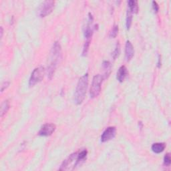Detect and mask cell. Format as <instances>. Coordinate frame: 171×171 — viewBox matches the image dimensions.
I'll use <instances>...</instances> for the list:
<instances>
[{"label":"cell","mask_w":171,"mask_h":171,"mask_svg":"<svg viewBox=\"0 0 171 171\" xmlns=\"http://www.w3.org/2000/svg\"><path fill=\"white\" fill-rule=\"evenodd\" d=\"M135 55V49L130 41L128 40L125 45V58L126 61H130Z\"/></svg>","instance_id":"obj_9"},{"label":"cell","mask_w":171,"mask_h":171,"mask_svg":"<svg viewBox=\"0 0 171 171\" xmlns=\"http://www.w3.org/2000/svg\"><path fill=\"white\" fill-rule=\"evenodd\" d=\"M88 151L86 149L78 151L69 156L62 163L59 170H74L76 166L82 164L86 160Z\"/></svg>","instance_id":"obj_1"},{"label":"cell","mask_w":171,"mask_h":171,"mask_svg":"<svg viewBox=\"0 0 171 171\" xmlns=\"http://www.w3.org/2000/svg\"><path fill=\"white\" fill-rule=\"evenodd\" d=\"M157 66H158L159 68L161 66V57L160 55L159 54V58H158V63H157Z\"/></svg>","instance_id":"obj_21"},{"label":"cell","mask_w":171,"mask_h":171,"mask_svg":"<svg viewBox=\"0 0 171 171\" xmlns=\"http://www.w3.org/2000/svg\"><path fill=\"white\" fill-rule=\"evenodd\" d=\"M10 85V82H4L3 84H2V88H1V92H3L4 90H6L7 88Z\"/></svg>","instance_id":"obj_20"},{"label":"cell","mask_w":171,"mask_h":171,"mask_svg":"<svg viewBox=\"0 0 171 171\" xmlns=\"http://www.w3.org/2000/svg\"><path fill=\"white\" fill-rule=\"evenodd\" d=\"M104 79V76L100 74H97L94 76L90 90V98H94L98 96L100 93L101 86Z\"/></svg>","instance_id":"obj_4"},{"label":"cell","mask_w":171,"mask_h":171,"mask_svg":"<svg viewBox=\"0 0 171 171\" xmlns=\"http://www.w3.org/2000/svg\"><path fill=\"white\" fill-rule=\"evenodd\" d=\"M132 13L128 10L126 20V26L127 30H129L131 28V26L132 25Z\"/></svg>","instance_id":"obj_15"},{"label":"cell","mask_w":171,"mask_h":171,"mask_svg":"<svg viewBox=\"0 0 171 171\" xmlns=\"http://www.w3.org/2000/svg\"><path fill=\"white\" fill-rule=\"evenodd\" d=\"M3 36V27H1V38H2Z\"/></svg>","instance_id":"obj_22"},{"label":"cell","mask_w":171,"mask_h":171,"mask_svg":"<svg viewBox=\"0 0 171 171\" xmlns=\"http://www.w3.org/2000/svg\"><path fill=\"white\" fill-rule=\"evenodd\" d=\"M120 53H121V45H120L118 41V42H117L116 47H115V49L112 53V58H114V59H116L118 57Z\"/></svg>","instance_id":"obj_16"},{"label":"cell","mask_w":171,"mask_h":171,"mask_svg":"<svg viewBox=\"0 0 171 171\" xmlns=\"http://www.w3.org/2000/svg\"><path fill=\"white\" fill-rule=\"evenodd\" d=\"M128 75V70L126 66H122L118 69L116 74V78L118 82H123Z\"/></svg>","instance_id":"obj_10"},{"label":"cell","mask_w":171,"mask_h":171,"mask_svg":"<svg viewBox=\"0 0 171 171\" xmlns=\"http://www.w3.org/2000/svg\"><path fill=\"white\" fill-rule=\"evenodd\" d=\"M9 109H10V102H9V100H5L2 104L1 112H0L1 117L3 116V115L7 113Z\"/></svg>","instance_id":"obj_14"},{"label":"cell","mask_w":171,"mask_h":171,"mask_svg":"<svg viewBox=\"0 0 171 171\" xmlns=\"http://www.w3.org/2000/svg\"><path fill=\"white\" fill-rule=\"evenodd\" d=\"M88 86V74H86L80 78L76 86L74 93V102L77 105L81 104L84 101Z\"/></svg>","instance_id":"obj_3"},{"label":"cell","mask_w":171,"mask_h":171,"mask_svg":"<svg viewBox=\"0 0 171 171\" xmlns=\"http://www.w3.org/2000/svg\"><path fill=\"white\" fill-rule=\"evenodd\" d=\"M116 128L114 126H110L108 127L106 130L103 132L101 135V142H106L113 138L116 136Z\"/></svg>","instance_id":"obj_7"},{"label":"cell","mask_w":171,"mask_h":171,"mask_svg":"<svg viewBox=\"0 0 171 171\" xmlns=\"http://www.w3.org/2000/svg\"><path fill=\"white\" fill-rule=\"evenodd\" d=\"M102 68L104 72V74L102 75L104 78H108L111 72V64L108 61H104L102 63Z\"/></svg>","instance_id":"obj_13"},{"label":"cell","mask_w":171,"mask_h":171,"mask_svg":"<svg viewBox=\"0 0 171 171\" xmlns=\"http://www.w3.org/2000/svg\"><path fill=\"white\" fill-rule=\"evenodd\" d=\"M166 145L163 142H158V143H154V144L152 145V150L153 151L154 153L159 154L160 152H163L165 149Z\"/></svg>","instance_id":"obj_11"},{"label":"cell","mask_w":171,"mask_h":171,"mask_svg":"<svg viewBox=\"0 0 171 171\" xmlns=\"http://www.w3.org/2000/svg\"><path fill=\"white\" fill-rule=\"evenodd\" d=\"M152 10L155 12V13H158L159 10V6L158 5V3H157L156 2H152Z\"/></svg>","instance_id":"obj_19"},{"label":"cell","mask_w":171,"mask_h":171,"mask_svg":"<svg viewBox=\"0 0 171 171\" xmlns=\"http://www.w3.org/2000/svg\"><path fill=\"white\" fill-rule=\"evenodd\" d=\"M171 163V159H170V154H166L164 156V164L166 166H169Z\"/></svg>","instance_id":"obj_18"},{"label":"cell","mask_w":171,"mask_h":171,"mask_svg":"<svg viewBox=\"0 0 171 171\" xmlns=\"http://www.w3.org/2000/svg\"><path fill=\"white\" fill-rule=\"evenodd\" d=\"M62 59V48L58 41L54 42L50 52V63L48 68V76L52 79L58 63Z\"/></svg>","instance_id":"obj_2"},{"label":"cell","mask_w":171,"mask_h":171,"mask_svg":"<svg viewBox=\"0 0 171 171\" xmlns=\"http://www.w3.org/2000/svg\"><path fill=\"white\" fill-rule=\"evenodd\" d=\"M55 6V2L52 0H48L41 3L38 10V16L41 17H44L52 12Z\"/></svg>","instance_id":"obj_5"},{"label":"cell","mask_w":171,"mask_h":171,"mask_svg":"<svg viewBox=\"0 0 171 171\" xmlns=\"http://www.w3.org/2000/svg\"><path fill=\"white\" fill-rule=\"evenodd\" d=\"M118 33V26L114 25L112 30L110 32V37L111 38H115L117 36Z\"/></svg>","instance_id":"obj_17"},{"label":"cell","mask_w":171,"mask_h":171,"mask_svg":"<svg viewBox=\"0 0 171 171\" xmlns=\"http://www.w3.org/2000/svg\"><path fill=\"white\" fill-rule=\"evenodd\" d=\"M128 10L130 11L132 13H138V2L136 1L130 0V1L128 2Z\"/></svg>","instance_id":"obj_12"},{"label":"cell","mask_w":171,"mask_h":171,"mask_svg":"<svg viewBox=\"0 0 171 171\" xmlns=\"http://www.w3.org/2000/svg\"><path fill=\"white\" fill-rule=\"evenodd\" d=\"M45 68L42 66L35 68L34 71L32 72L30 80H29V85L30 86H34L36 84L40 82L43 80L44 74H45Z\"/></svg>","instance_id":"obj_6"},{"label":"cell","mask_w":171,"mask_h":171,"mask_svg":"<svg viewBox=\"0 0 171 171\" xmlns=\"http://www.w3.org/2000/svg\"><path fill=\"white\" fill-rule=\"evenodd\" d=\"M55 125L52 123L45 124L41 127L38 135L41 136H49L52 135L55 130Z\"/></svg>","instance_id":"obj_8"}]
</instances>
